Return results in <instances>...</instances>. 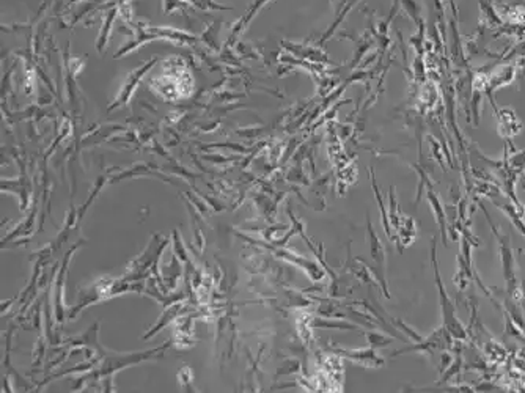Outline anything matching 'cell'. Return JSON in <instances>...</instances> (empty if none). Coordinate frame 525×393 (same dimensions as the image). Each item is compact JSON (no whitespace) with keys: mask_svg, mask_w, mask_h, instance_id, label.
Returning <instances> with one entry per match:
<instances>
[{"mask_svg":"<svg viewBox=\"0 0 525 393\" xmlns=\"http://www.w3.org/2000/svg\"><path fill=\"white\" fill-rule=\"evenodd\" d=\"M114 20H115V10L114 11H110V15L107 16V21H106V24H104V26H106V27H104L102 29V32H101V38H100V43H98V46H100V49H102L104 47V45H106V36H107V30H109V27H112V22H114Z\"/></svg>","mask_w":525,"mask_h":393,"instance_id":"2","label":"cell"},{"mask_svg":"<svg viewBox=\"0 0 525 393\" xmlns=\"http://www.w3.org/2000/svg\"><path fill=\"white\" fill-rule=\"evenodd\" d=\"M268 2H269V0H257V3L253 5V7L250 8V11H247V15L244 16V20H243V22H241V26H243V27L247 26V24H249V21L252 20V17L257 15V11H258L259 8H261L263 5H266Z\"/></svg>","mask_w":525,"mask_h":393,"instance_id":"1","label":"cell"}]
</instances>
